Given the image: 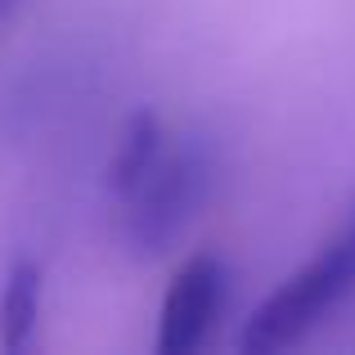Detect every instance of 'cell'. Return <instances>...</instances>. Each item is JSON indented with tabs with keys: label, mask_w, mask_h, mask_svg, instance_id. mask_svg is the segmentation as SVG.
I'll list each match as a JSON object with an SVG mask.
<instances>
[{
	"label": "cell",
	"mask_w": 355,
	"mask_h": 355,
	"mask_svg": "<svg viewBox=\"0 0 355 355\" xmlns=\"http://www.w3.org/2000/svg\"><path fill=\"white\" fill-rule=\"evenodd\" d=\"M216 148L202 135H180L166 139L162 157L148 166V175L117 198L121 225L117 239L126 248V257L135 261H157L166 252H175V243L198 225V216L207 211L211 193H216Z\"/></svg>",
	"instance_id": "1"
},
{
	"label": "cell",
	"mask_w": 355,
	"mask_h": 355,
	"mask_svg": "<svg viewBox=\"0 0 355 355\" xmlns=\"http://www.w3.org/2000/svg\"><path fill=\"white\" fill-rule=\"evenodd\" d=\"M347 297H355V207L338 230L320 243L302 270L284 279L266 302L252 311L239 333L243 355H275L306 342Z\"/></svg>",
	"instance_id": "2"
},
{
	"label": "cell",
	"mask_w": 355,
	"mask_h": 355,
	"mask_svg": "<svg viewBox=\"0 0 355 355\" xmlns=\"http://www.w3.org/2000/svg\"><path fill=\"white\" fill-rule=\"evenodd\" d=\"M230 302V266L216 252H193L171 275L157 311V355H193L211 338Z\"/></svg>",
	"instance_id": "3"
},
{
	"label": "cell",
	"mask_w": 355,
	"mask_h": 355,
	"mask_svg": "<svg viewBox=\"0 0 355 355\" xmlns=\"http://www.w3.org/2000/svg\"><path fill=\"white\" fill-rule=\"evenodd\" d=\"M45 311V266L18 257L0 279V351H27Z\"/></svg>",
	"instance_id": "4"
},
{
	"label": "cell",
	"mask_w": 355,
	"mask_h": 355,
	"mask_svg": "<svg viewBox=\"0 0 355 355\" xmlns=\"http://www.w3.org/2000/svg\"><path fill=\"white\" fill-rule=\"evenodd\" d=\"M166 139H171V130H166V121L157 117L153 108H139V113L121 126V139H117L113 157H108V193H113V202L126 198L148 175V166L162 157Z\"/></svg>",
	"instance_id": "5"
},
{
	"label": "cell",
	"mask_w": 355,
	"mask_h": 355,
	"mask_svg": "<svg viewBox=\"0 0 355 355\" xmlns=\"http://www.w3.org/2000/svg\"><path fill=\"white\" fill-rule=\"evenodd\" d=\"M27 5L32 0H0V45H5V36L14 32V23L27 14Z\"/></svg>",
	"instance_id": "6"
}]
</instances>
